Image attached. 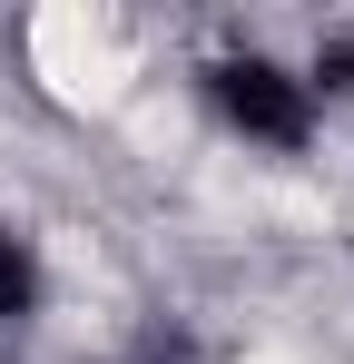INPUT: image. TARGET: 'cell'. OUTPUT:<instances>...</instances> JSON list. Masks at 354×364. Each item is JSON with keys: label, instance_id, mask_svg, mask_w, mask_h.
<instances>
[{"label": "cell", "instance_id": "obj_1", "mask_svg": "<svg viewBox=\"0 0 354 364\" xmlns=\"http://www.w3.org/2000/svg\"><path fill=\"white\" fill-rule=\"evenodd\" d=\"M217 109H227V128L266 138V148H305V128H315L305 79H286L276 60H227L217 69Z\"/></svg>", "mask_w": 354, "mask_h": 364}, {"label": "cell", "instance_id": "obj_2", "mask_svg": "<svg viewBox=\"0 0 354 364\" xmlns=\"http://www.w3.org/2000/svg\"><path fill=\"white\" fill-rule=\"evenodd\" d=\"M30 305H40V266H30L20 237H0V325H20Z\"/></svg>", "mask_w": 354, "mask_h": 364}]
</instances>
